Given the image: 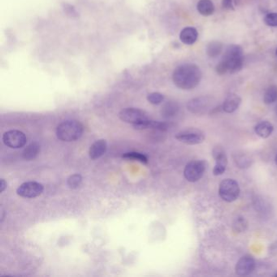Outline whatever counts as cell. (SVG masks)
Wrapping results in <instances>:
<instances>
[{
	"instance_id": "cell-8",
	"label": "cell",
	"mask_w": 277,
	"mask_h": 277,
	"mask_svg": "<svg viewBox=\"0 0 277 277\" xmlns=\"http://www.w3.org/2000/svg\"><path fill=\"white\" fill-rule=\"evenodd\" d=\"M26 136L24 133L19 130H9L4 133L3 142L8 147L13 149H18L26 145Z\"/></svg>"
},
{
	"instance_id": "cell-27",
	"label": "cell",
	"mask_w": 277,
	"mask_h": 277,
	"mask_svg": "<svg viewBox=\"0 0 277 277\" xmlns=\"http://www.w3.org/2000/svg\"><path fill=\"white\" fill-rule=\"evenodd\" d=\"M264 22L268 26L277 27V13H270L265 17Z\"/></svg>"
},
{
	"instance_id": "cell-19",
	"label": "cell",
	"mask_w": 277,
	"mask_h": 277,
	"mask_svg": "<svg viewBox=\"0 0 277 277\" xmlns=\"http://www.w3.org/2000/svg\"><path fill=\"white\" fill-rule=\"evenodd\" d=\"M39 152H40V146L37 142H33L25 149L22 153V157L25 160L31 161L38 156Z\"/></svg>"
},
{
	"instance_id": "cell-16",
	"label": "cell",
	"mask_w": 277,
	"mask_h": 277,
	"mask_svg": "<svg viewBox=\"0 0 277 277\" xmlns=\"http://www.w3.org/2000/svg\"><path fill=\"white\" fill-rule=\"evenodd\" d=\"M198 31L193 27H185L183 29L180 34V39L183 43H185L186 45H192L195 43L198 39Z\"/></svg>"
},
{
	"instance_id": "cell-33",
	"label": "cell",
	"mask_w": 277,
	"mask_h": 277,
	"mask_svg": "<svg viewBox=\"0 0 277 277\" xmlns=\"http://www.w3.org/2000/svg\"><path fill=\"white\" fill-rule=\"evenodd\" d=\"M275 276H276V277H277V274H275Z\"/></svg>"
},
{
	"instance_id": "cell-6",
	"label": "cell",
	"mask_w": 277,
	"mask_h": 277,
	"mask_svg": "<svg viewBox=\"0 0 277 277\" xmlns=\"http://www.w3.org/2000/svg\"><path fill=\"white\" fill-rule=\"evenodd\" d=\"M119 117L124 122L132 124L133 125L149 119L148 115L145 111L133 108L121 110L119 113Z\"/></svg>"
},
{
	"instance_id": "cell-1",
	"label": "cell",
	"mask_w": 277,
	"mask_h": 277,
	"mask_svg": "<svg viewBox=\"0 0 277 277\" xmlns=\"http://www.w3.org/2000/svg\"><path fill=\"white\" fill-rule=\"evenodd\" d=\"M202 73L199 67L194 64L179 65L172 73L174 84L181 90L189 91L199 85Z\"/></svg>"
},
{
	"instance_id": "cell-10",
	"label": "cell",
	"mask_w": 277,
	"mask_h": 277,
	"mask_svg": "<svg viewBox=\"0 0 277 277\" xmlns=\"http://www.w3.org/2000/svg\"><path fill=\"white\" fill-rule=\"evenodd\" d=\"M211 99L208 97H198L189 100L187 108L193 114L202 115L211 109Z\"/></svg>"
},
{
	"instance_id": "cell-13",
	"label": "cell",
	"mask_w": 277,
	"mask_h": 277,
	"mask_svg": "<svg viewBox=\"0 0 277 277\" xmlns=\"http://www.w3.org/2000/svg\"><path fill=\"white\" fill-rule=\"evenodd\" d=\"M137 130H145V129H154L156 131L165 132L168 130V125L167 123L160 121H151L150 119L133 125Z\"/></svg>"
},
{
	"instance_id": "cell-20",
	"label": "cell",
	"mask_w": 277,
	"mask_h": 277,
	"mask_svg": "<svg viewBox=\"0 0 277 277\" xmlns=\"http://www.w3.org/2000/svg\"><path fill=\"white\" fill-rule=\"evenodd\" d=\"M223 51V44L219 41H212L206 48V53L210 57H216Z\"/></svg>"
},
{
	"instance_id": "cell-9",
	"label": "cell",
	"mask_w": 277,
	"mask_h": 277,
	"mask_svg": "<svg viewBox=\"0 0 277 277\" xmlns=\"http://www.w3.org/2000/svg\"><path fill=\"white\" fill-rule=\"evenodd\" d=\"M43 192V186L42 184L35 181L25 182L18 187L17 193L22 198H34L41 195Z\"/></svg>"
},
{
	"instance_id": "cell-7",
	"label": "cell",
	"mask_w": 277,
	"mask_h": 277,
	"mask_svg": "<svg viewBox=\"0 0 277 277\" xmlns=\"http://www.w3.org/2000/svg\"><path fill=\"white\" fill-rule=\"evenodd\" d=\"M205 133L199 129H189L180 132L176 135L179 142L187 145H198L204 142Z\"/></svg>"
},
{
	"instance_id": "cell-3",
	"label": "cell",
	"mask_w": 277,
	"mask_h": 277,
	"mask_svg": "<svg viewBox=\"0 0 277 277\" xmlns=\"http://www.w3.org/2000/svg\"><path fill=\"white\" fill-rule=\"evenodd\" d=\"M221 62L231 73L240 71L244 63L243 49L241 46L236 44L229 46L226 50Z\"/></svg>"
},
{
	"instance_id": "cell-30",
	"label": "cell",
	"mask_w": 277,
	"mask_h": 277,
	"mask_svg": "<svg viewBox=\"0 0 277 277\" xmlns=\"http://www.w3.org/2000/svg\"><path fill=\"white\" fill-rule=\"evenodd\" d=\"M234 2L236 5H239V2H240V0H234Z\"/></svg>"
},
{
	"instance_id": "cell-18",
	"label": "cell",
	"mask_w": 277,
	"mask_h": 277,
	"mask_svg": "<svg viewBox=\"0 0 277 277\" xmlns=\"http://www.w3.org/2000/svg\"><path fill=\"white\" fill-rule=\"evenodd\" d=\"M197 9L202 16L212 15L215 11V5L211 0H199L197 5Z\"/></svg>"
},
{
	"instance_id": "cell-29",
	"label": "cell",
	"mask_w": 277,
	"mask_h": 277,
	"mask_svg": "<svg viewBox=\"0 0 277 277\" xmlns=\"http://www.w3.org/2000/svg\"><path fill=\"white\" fill-rule=\"evenodd\" d=\"M7 187V184L6 182H5V180L4 179H1V182H0V192L2 193V192L5 191V189H6Z\"/></svg>"
},
{
	"instance_id": "cell-22",
	"label": "cell",
	"mask_w": 277,
	"mask_h": 277,
	"mask_svg": "<svg viewBox=\"0 0 277 277\" xmlns=\"http://www.w3.org/2000/svg\"><path fill=\"white\" fill-rule=\"evenodd\" d=\"M264 103L266 104H271L276 102L277 100V86L272 85L266 89L264 95Z\"/></svg>"
},
{
	"instance_id": "cell-31",
	"label": "cell",
	"mask_w": 277,
	"mask_h": 277,
	"mask_svg": "<svg viewBox=\"0 0 277 277\" xmlns=\"http://www.w3.org/2000/svg\"><path fill=\"white\" fill-rule=\"evenodd\" d=\"M275 163H276V165H277V155H276V157H275Z\"/></svg>"
},
{
	"instance_id": "cell-32",
	"label": "cell",
	"mask_w": 277,
	"mask_h": 277,
	"mask_svg": "<svg viewBox=\"0 0 277 277\" xmlns=\"http://www.w3.org/2000/svg\"><path fill=\"white\" fill-rule=\"evenodd\" d=\"M275 55H276L277 56V50H276V52H275Z\"/></svg>"
},
{
	"instance_id": "cell-11",
	"label": "cell",
	"mask_w": 277,
	"mask_h": 277,
	"mask_svg": "<svg viewBox=\"0 0 277 277\" xmlns=\"http://www.w3.org/2000/svg\"><path fill=\"white\" fill-rule=\"evenodd\" d=\"M213 156L215 159V166L213 170L215 176H220L225 172L228 165V157L221 147H215L213 150Z\"/></svg>"
},
{
	"instance_id": "cell-5",
	"label": "cell",
	"mask_w": 277,
	"mask_h": 277,
	"mask_svg": "<svg viewBox=\"0 0 277 277\" xmlns=\"http://www.w3.org/2000/svg\"><path fill=\"white\" fill-rule=\"evenodd\" d=\"M206 167H207V163L206 161L194 160V161L189 162L185 166V171H184L185 178L189 182H197L204 175Z\"/></svg>"
},
{
	"instance_id": "cell-12",
	"label": "cell",
	"mask_w": 277,
	"mask_h": 277,
	"mask_svg": "<svg viewBox=\"0 0 277 277\" xmlns=\"http://www.w3.org/2000/svg\"><path fill=\"white\" fill-rule=\"evenodd\" d=\"M255 260L251 256H244L239 260L236 266V275L240 276H246L254 271L255 269Z\"/></svg>"
},
{
	"instance_id": "cell-4",
	"label": "cell",
	"mask_w": 277,
	"mask_h": 277,
	"mask_svg": "<svg viewBox=\"0 0 277 277\" xmlns=\"http://www.w3.org/2000/svg\"><path fill=\"white\" fill-rule=\"evenodd\" d=\"M240 186L238 183L232 179L223 180L219 188V194L220 198L227 202L236 201L240 195Z\"/></svg>"
},
{
	"instance_id": "cell-26",
	"label": "cell",
	"mask_w": 277,
	"mask_h": 277,
	"mask_svg": "<svg viewBox=\"0 0 277 277\" xmlns=\"http://www.w3.org/2000/svg\"><path fill=\"white\" fill-rule=\"evenodd\" d=\"M163 99H164V96L161 93L159 92L151 93L147 96V100L154 105L160 104L163 101Z\"/></svg>"
},
{
	"instance_id": "cell-24",
	"label": "cell",
	"mask_w": 277,
	"mask_h": 277,
	"mask_svg": "<svg viewBox=\"0 0 277 277\" xmlns=\"http://www.w3.org/2000/svg\"><path fill=\"white\" fill-rule=\"evenodd\" d=\"M82 182V176L80 174H73L67 180V185L72 189H78Z\"/></svg>"
},
{
	"instance_id": "cell-21",
	"label": "cell",
	"mask_w": 277,
	"mask_h": 277,
	"mask_svg": "<svg viewBox=\"0 0 277 277\" xmlns=\"http://www.w3.org/2000/svg\"><path fill=\"white\" fill-rule=\"evenodd\" d=\"M178 110V105L176 103L168 102L163 106V109H162V115L166 118H171L177 113Z\"/></svg>"
},
{
	"instance_id": "cell-14",
	"label": "cell",
	"mask_w": 277,
	"mask_h": 277,
	"mask_svg": "<svg viewBox=\"0 0 277 277\" xmlns=\"http://www.w3.org/2000/svg\"><path fill=\"white\" fill-rule=\"evenodd\" d=\"M107 148H108V145H107L105 140H98L91 145L90 151H89L90 158L93 160L99 159L100 157L105 154Z\"/></svg>"
},
{
	"instance_id": "cell-17",
	"label": "cell",
	"mask_w": 277,
	"mask_h": 277,
	"mask_svg": "<svg viewBox=\"0 0 277 277\" xmlns=\"http://www.w3.org/2000/svg\"><path fill=\"white\" fill-rule=\"evenodd\" d=\"M256 134L259 136L260 138H267L271 135L274 131V126L271 123L268 121H262L258 123L254 128Z\"/></svg>"
},
{
	"instance_id": "cell-23",
	"label": "cell",
	"mask_w": 277,
	"mask_h": 277,
	"mask_svg": "<svg viewBox=\"0 0 277 277\" xmlns=\"http://www.w3.org/2000/svg\"><path fill=\"white\" fill-rule=\"evenodd\" d=\"M123 159H130V160H136L142 163H148V159L146 155L138 152H128L122 155Z\"/></svg>"
},
{
	"instance_id": "cell-25",
	"label": "cell",
	"mask_w": 277,
	"mask_h": 277,
	"mask_svg": "<svg viewBox=\"0 0 277 277\" xmlns=\"http://www.w3.org/2000/svg\"><path fill=\"white\" fill-rule=\"evenodd\" d=\"M247 224H248V223H247L245 218H243V217H238V218H236V220H235L234 223H233V228H234L236 232H244V231L246 229Z\"/></svg>"
},
{
	"instance_id": "cell-15",
	"label": "cell",
	"mask_w": 277,
	"mask_h": 277,
	"mask_svg": "<svg viewBox=\"0 0 277 277\" xmlns=\"http://www.w3.org/2000/svg\"><path fill=\"white\" fill-rule=\"evenodd\" d=\"M241 103V97L236 95H230L226 98L225 100L223 102L222 109L223 112H227V113H232L238 109Z\"/></svg>"
},
{
	"instance_id": "cell-34",
	"label": "cell",
	"mask_w": 277,
	"mask_h": 277,
	"mask_svg": "<svg viewBox=\"0 0 277 277\" xmlns=\"http://www.w3.org/2000/svg\"><path fill=\"white\" fill-rule=\"evenodd\" d=\"M276 115H277V107H276Z\"/></svg>"
},
{
	"instance_id": "cell-28",
	"label": "cell",
	"mask_w": 277,
	"mask_h": 277,
	"mask_svg": "<svg viewBox=\"0 0 277 277\" xmlns=\"http://www.w3.org/2000/svg\"><path fill=\"white\" fill-rule=\"evenodd\" d=\"M223 9L233 10L234 9L233 1L232 0H223Z\"/></svg>"
},
{
	"instance_id": "cell-2",
	"label": "cell",
	"mask_w": 277,
	"mask_h": 277,
	"mask_svg": "<svg viewBox=\"0 0 277 277\" xmlns=\"http://www.w3.org/2000/svg\"><path fill=\"white\" fill-rule=\"evenodd\" d=\"M84 131L83 125L78 121H65L56 129V136L63 142H74L79 139Z\"/></svg>"
}]
</instances>
